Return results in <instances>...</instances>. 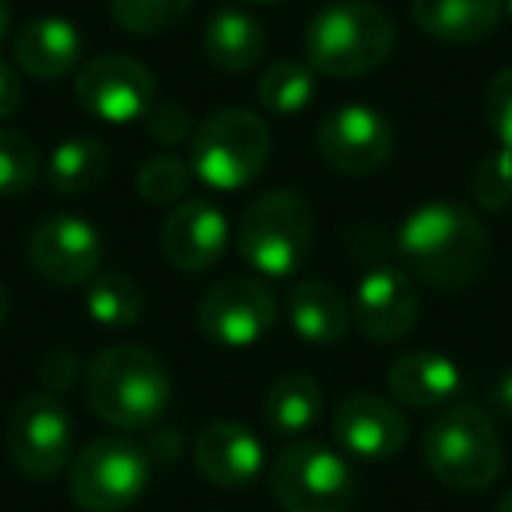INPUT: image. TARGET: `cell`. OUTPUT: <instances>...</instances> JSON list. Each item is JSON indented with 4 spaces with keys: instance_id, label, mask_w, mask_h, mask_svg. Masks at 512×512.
I'll return each mask as SVG.
<instances>
[{
    "instance_id": "obj_1",
    "label": "cell",
    "mask_w": 512,
    "mask_h": 512,
    "mask_svg": "<svg viewBox=\"0 0 512 512\" xmlns=\"http://www.w3.org/2000/svg\"><path fill=\"white\" fill-rule=\"evenodd\" d=\"M404 271L435 292H460L488 267V232L481 218L453 200L414 207L397 228Z\"/></svg>"
},
{
    "instance_id": "obj_2",
    "label": "cell",
    "mask_w": 512,
    "mask_h": 512,
    "mask_svg": "<svg viewBox=\"0 0 512 512\" xmlns=\"http://www.w3.org/2000/svg\"><path fill=\"white\" fill-rule=\"evenodd\" d=\"M85 400L106 425L120 432H144L169 411L172 376L155 351L141 344H113L88 362Z\"/></svg>"
},
{
    "instance_id": "obj_3",
    "label": "cell",
    "mask_w": 512,
    "mask_h": 512,
    "mask_svg": "<svg viewBox=\"0 0 512 512\" xmlns=\"http://www.w3.org/2000/svg\"><path fill=\"white\" fill-rule=\"evenodd\" d=\"M397 32L369 0H334L309 18L306 64L323 78H362L390 60Z\"/></svg>"
},
{
    "instance_id": "obj_4",
    "label": "cell",
    "mask_w": 512,
    "mask_h": 512,
    "mask_svg": "<svg viewBox=\"0 0 512 512\" xmlns=\"http://www.w3.org/2000/svg\"><path fill=\"white\" fill-rule=\"evenodd\" d=\"M421 453L435 477L446 488L477 495L498 481L505 463L502 435L484 407L477 404H449L435 414L425 428Z\"/></svg>"
},
{
    "instance_id": "obj_5",
    "label": "cell",
    "mask_w": 512,
    "mask_h": 512,
    "mask_svg": "<svg viewBox=\"0 0 512 512\" xmlns=\"http://www.w3.org/2000/svg\"><path fill=\"white\" fill-rule=\"evenodd\" d=\"M239 253L264 278H292L313 253L316 218L295 190L260 193L239 221Z\"/></svg>"
},
{
    "instance_id": "obj_6",
    "label": "cell",
    "mask_w": 512,
    "mask_h": 512,
    "mask_svg": "<svg viewBox=\"0 0 512 512\" xmlns=\"http://www.w3.org/2000/svg\"><path fill=\"white\" fill-rule=\"evenodd\" d=\"M271 162V127L253 109H214L190 137V169L214 190H242Z\"/></svg>"
},
{
    "instance_id": "obj_7",
    "label": "cell",
    "mask_w": 512,
    "mask_h": 512,
    "mask_svg": "<svg viewBox=\"0 0 512 512\" xmlns=\"http://www.w3.org/2000/svg\"><path fill=\"white\" fill-rule=\"evenodd\" d=\"M271 495L285 512H351L358 481L348 460L313 439H295L271 463Z\"/></svg>"
},
{
    "instance_id": "obj_8",
    "label": "cell",
    "mask_w": 512,
    "mask_h": 512,
    "mask_svg": "<svg viewBox=\"0 0 512 512\" xmlns=\"http://www.w3.org/2000/svg\"><path fill=\"white\" fill-rule=\"evenodd\" d=\"M151 477V456L127 435L95 439L74 456L67 488L85 512H127L144 495Z\"/></svg>"
},
{
    "instance_id": "obj_9",
    "label": "cell",
    "mask_w": 512,
    "mask_h": 512,
    "mask_svg": "<svg viewBox=\"0 0 512 512\" xmlns=\"http://www.w3.org/2000/svg\"><path fill=\"white\" fill-rule=\"evenodd\" d=\"M8 456L29 481H50L74 453V425L57 393H29L8 421Z\"/></svg>"
},
{
    "instance_id": "obj_10",
    "label": "cell",
    "mask_w": 512,
    "mask_h": 512,
    "mask_svg": "<svg viewBox=\"0 0 512 512\" xmlns=\"http://www.w3.org/2000/svg\"><path fill=\"white\" fill-rule=\"evenodd\" d=\"M278 323V299L256 278H225L200 295L197 327L218 348H253Z\"/></svg>"
},
{
    "instance_id": "obj_11",
    "label": "cell",
    "mask_w": 512,
    "mask_h": 512,
    "mask_svg": "<svg viewBox=\"0 0 512 512\" xmlns=\"http://www.w3.org/2000/svg\"><path fill=\"white\" fill-rule=\"evenodd\" d=\"M78 106L102 123L144 120L155 106V74L134 57L102 53L78 67L74 78Z\"/></svg>"
},
{
    "instance_id": "obj_12",
    "label": "cell",
    "mask_w": 512,
    "mask_h": 512,
    "mask_svg": "<svg viewBox=\"0 0 512 512\" xmlns=\"http://www.w3.org/2000/svg\"><path fill=\"white\" fill-rule=\"evenodd\" d=\"M323 162L344 176H376L397 151V130L379 109L351 102L323 116L316 130Z\"/></svg>"
},
{
    "instance_id": "obj_13",
    "label": "cell",
    "mask_w": 512,
    "mask_h": 512,
    "mask_svg": "<svg viewBox=\"0 0 512 512\" xmlns=\"http://www.w3.org/2000/svg\"><path fill=\"white\" fill-rule=\"evenodd\" d=\"M102 235L78 214H50L29 232V264L43 281L57 288H78L99 274Z\"/></svg>"
},
{
    "instance_id": "obj_14",
    "label": "cell",
    "mask_w": 512,
    "mask_h": 512,
    "mask_svg": "<svg viewBox=\"0 0 512 512\" xmlns=\"http://www.w3.org/2000/svg\"><path fill=\"white\" fill-rule=\"evenodd\" d=\"M418 306L421 295L411 274L404 267L379 264L372 271H365V278L358 281L355 302H351V320L358 323V330L369 341L393 344L411 334V327L418 323Z\"/></svg>"
},
{
    "instance_id": "obj_15",
    "label": "cell",
    "mask_w": 512,
    "mask_h": 512,
    "mask_svg": "<svg viewBox=\"0 0 512 512\" xmlns=\"http://www.w3.org/2000/svg\"><path fill=\"white\" fill-rule=\"evenodd\" d=\"M334 439L355 460H393L407 442V418L397 400L379 393H351L334 414Z\"/></svg>"
},
{
    "instance_id": "obj_16",
    "label": "cell",
    "mask_w": 512,
    "mask_h": 512,
    "mask_svg": "<svg viewBox=\"0 0 512 512\" xmlns=\"http://www.w3.org/2000/svg\"><path fill=\"white\" fill-rule=\"evenodd\" d=\"M228 249V218L211 200H179L162 221V253L186 274L211 271Z\"/></svg>"
},
{
    "instance_id": "obj_17",
    "label": "cell",
    "mask_w": 512,
    "mask_h": 512,
    "mask_svg": "<svg viewBox=\"0 0 512 512\" xmlns=\"http://www.w3.org/2000/svg\"><path fill=\"white\" fill-rule=\"evenodd\" d=\"M193 463L214 488H249L264 470V442L242 421H211L193 442Z\"/></svg>"
},
{
    "instance_id": "obj_18",
    "label": "cell",
    "mask_w": 512,
    "mask_h": 512,
    "mask_svg": "<svg viewBox=\"0 0 512 512\" xmlns=\"http://www.w3.org/2000/svg\"><path fill=\"white\" fill-rule=\"evenodd\" d=\"M386 390L397 404L414 407V411L449 407L460 393V365L442 351H407L393 358L386 372Z\"/></svg>"
},
{
    "instance_id": "obj_19",
    "label": "cell",
    "mask_w": 512,
    "mask_h": 512,
    "mask_svg": "<svg viewBox=\"0 0 512 512\" xmlns=\"http://www.w3.org/2000/svg\"><path fill=\"white\" fill-rule=\"evenodd\" d=\"M502 0H411V18L428 39L453 46L484 43L502 25Z\"/></svg>"
},
{
    "instance_id": "obj_20",
    "label": "cell",
    "mask_w": 512,
    "mask_h": 512,
    "mask_svg": "<svg viewBox=\"0 0 512 512\" xmlns=\"http://www.w3.org/2000/svg\"><path fill=\"white\" fill-rule=\"evenodd\" d=\"M81 36L67 18H36L15 36V60L25 74L39 81L67 78L74 67H81Z\"/></svg>"
},
{
    "instance_id": "obj_21",
    "label": "cell",
    "mask_w": 512,
    "mask_h": 512,
    "mask_svg": "<svg viewBox=\"0 0 512 512\" xmlns=\"http://www.w3.org/2000/svg\"><path fill=\"white\" fill-rule=\"evenodd\" d=\"M288 320L306 344L330 348V344H341L348 337L351 306L330 281L306 278L288 288Z\"/></svg>"
},
{
    "instance_id": "obj_22",
    "label": "cell",
    "mask_w": 512,
    "mask_h": 512,
    "mask_svg": "<svg viewBox=\"0 0 512 512\" xmlns=\"http://www.w3.org/2000/svg\"><path fill=\"white\" fill-rule=\"evenodd\" d=\"M267 50L264 25L246 11L225 8L204 29V57L221 74H246L260 64Z\"/></svg>"
},
{
    "instance_id": "obj_23",
    "label": "cell",
    "mask_w": 512,
    "mask_h": 512,
    "mask_svg": "<svg viewBox=\"0 0 512 512\" xmlns=\"http://www.w3.org/2000/svg\"><path fill=\"white\" fill-rule=\"evenodd\" d=\"M109 165H113V151L99 137H71V141L53 148L46 179L64 197H81V193H92L95 186L106 183Z\"/></svg>"
},
{
    "instance_id": "obj_24",
    "label": "cell",
    "mask_w": 512,
    "mask_h": 512,
    "mask_svg": "<svg viewBox=\"0 0 512 512\" xmlns=\"http://www.w3.org/2000/svg\"><path fill=\"white\" fill-rule=\"evenodd\" d=\"M323 411V390L306 372L278 376L264 393V421L274 435H302Z\"/></svg>"
},
{
    "instance_id": "obj_25",
    "label": "cell",
    "mask_w": 512,
    "mask_h": 512,
    "mask_svg": "<svg viewBox=\"0 0 512 512\" xmlns=\"http://www.w3.org/2000/svg\"><path fill=\"white\" fill-rule=\"evenodd\" d=\"M256 99L274 116H299L316 99V71L306 60H274L256 81Z\"/></svg>"
},
{
    "instance_id": "obj_26",
    "label": "cell",
    "mask_w": 512,
    "mask_h": 512,
    "mask_svg": "<svg viewBox=\"0 0 512 512\" xmlns=\"http://www.w3.org/2000/svg\"><path fill=\"white\" fill-rule=\"evenodd\" d=\"M88 316L102 327L127 330L134 323H141L144 316V292L130 274L123 271H99L88 281L85 292Z\"/></svg>"
},
{
    "instance_id": "obj_27",
    "label": "cell",
    "mask_w": 512,
    "mask_h": 512,
    "mask_svg": "<svg viewBox=\"0 0 512 512\" xmlns=\"http://www.w3.org/2000/svg\"><path fill=\"white\" fill-rule=\"evenodd\" d=\"M193 0H109V15L130 36H162L190 15Z\"/></svg>"
},
{
    "instance_id": "obj_28",
    "label": "cell",
    "mask_w": 512,
    "mask_h": 512,
    "mask_svg": "<svg viewBox=\"0 0 512 512\" xmlns=\"http://www.w3.org/2000/svg\"><path fill=\"white\" fill-rule=\"evenodd\" d=\"M137 193L155 207H176L179 200H186L193 183L190 162L176 155H155L137 169Z\"/></svg>"
},
{
    "instance_id": "obj_29",
    "label": "cell",
    "mask_w": 512,
    "mask_h": 512,
    "mask_svg": "<svg viewBox=\"0 0 512 512\" xmlns=\"http://www.w3.org/2000/svg\"><path fill=\"white\" fill-rule=\"evenodd\" d=\"M39 179V151L18 130L0 127V200L29 193Z\"/></svg>"
},
{
    "instance_id": "obj_30",
    "label": "cell",
    "mask_w": 512,
    "mask_h": 512,
    "mask_svg": "<svg viewBox=\"0 0 512 512\" xmlns=\"http://www.w3.org/2000/svg\"><path fill=\"white\" fill-rule=\"evenodd\" d=\"M470 197L484 211H505L512 207V151L498 148L484 158L470 176Z\"/></svg>"
},
{
    "instance_id": "obj_31",
    "label": "cell",
    "mask_w": 512,
    "mask_h": 512,
    "mask_svg": "<svg viewBox=\"0 0 512 512\" xmlns=\"http://www.w3.org/2000/svg\"><path fill=\"white\" fill-rule=\"evenodd\" d=\"M484 120L502 148L512 151V67L498 71L484 92Z\"/></svg>"
},
{
    "instance_id": "obj_32",
    "label": "cell",
    "mask_w": 512,
    "mask_h": 512,
    "mask_svg": "<svg viewBox=\"0 0 512 512\" xmlns=\"http://www.w3.org/2000/svg\"><path fill=\"white\" fill-rule=\"evenodd\" d=\"M144 127H148L151 141L162 144V148H176V144H183V141H190V137H193L190 116H186V109L176 106V102L151 106V113L144 116Z\"/></svg>"
},
{
    "instance_id": "obj_33",
    "label": "cell",
    "mask_w": 512,
    "mask_h": 512,
    "mask_svg": "<svg viewBox=\"0 0 512 512\" xmlns=\"http://www.w3.org/2000/svg\"><path fill=\"white\" fill-rule=\"evenodd\" d=\"M78 372H81V362H78V355L74 351H67V348H60V351H50L46 355V362H43V386H46V393H67L74 386V379H78Z\"/></svg>"
},
{
    "instance_id": "obj_34",
    "label": "cell",
    "mask_w": 512,
    "mask_h": 512,
    "mask_svg": "<svg viewBox=\"0 0 512 512\" xmlns=\"http://www.w3.org/2000/svg\"><path fill=\"white\" fill-rule=\"evenodd\" d=\"M22 99H25L22 78H18V71L8 60H0V120L15 116L22 109Z\"/></svg>"
},
{
    "instance_id": "obj_35",
    "label": "cell",
    "mask_w": 512,
    "mask_h": 512,
    "mask_svg": "<svg viewBox=\"0 0 512 512\" xmlns=\"http://www.w3.org/2000/svg\"><path fill=\"white\" fill-rule=\"evenodd\" d=\"M491 407H495L502 418L512 421V369H505L502 376L491 383Z\"/></svg>"
},
{
    "instance_id": "obj_36",
    "label": "cell",
    "mask_w": 512,
    "mask_h": 512,
    "mask_svg": "<svg viewBox=\"0 0 512 512\" xmlns=\"http://www.w3.org/2000/svg\"><path fill=\"white\" fill-rule=\"evenodd\" d=\"M11 32V0H0V43L8 39Z\"/></svg>"
},
{
    "instance_id": "obj_37",
    "label": "cell",
    "mask_w": 512,
    "mask_h": 512,
    "mask_svg": "<svg viewBox=\"0 0 512 512\" xmlns=\"http://www.w3.org/2000/svg\"><path fill=\"white\" fill-rule=\"evenodd\" d=\"M8 309H11V295H8V288L0 285V323L8 320Z\"/></svg>"
},
{
    "instance_id": "obj_38",
    "label": "cell",
    "mask_w": 512,
    "mask_h": 512,
    "mask_svg": "<svg viewBox=\"0 0 512 512\" xmlns=\"http://www.w3.org/2000/svg\"><path fill=\"white\" fill-rule=\"evenodd\" d=\"M495 512H512V488L505 491L502 498H498V509H495Z\"/></svg>"
},
{
    "instance_id": "obj_39",
    "label": "cell",
    "mask_w": 512,
    "mask_h": 512,
    "mask_svg": "<svg viewBox=\"0 0 512 512\" xmlns=\"http://www.w3.org/2000/svg\"><path fill=\"white\" fill-rule=\"evenodd\" d=\"M239 4H281V0H239Z\"/></svg>"
},
{
    "instance_id": "obj_40",
    "label": "cell",
    "mask_w": 512,
    "mask_h": 512,
    "mask_svg": "<svg viewBox=\"0 0 512 512\" xmlns=\"http://www.w3.org/2000/svg\"><path fill=\"white\" fill-rule=\"evenodd\" d=\"M502 4H505V11H509V15H512V0H502Z\"/></svg>"
}]
</instances>
